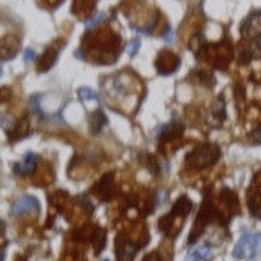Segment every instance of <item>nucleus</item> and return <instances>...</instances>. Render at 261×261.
I'll return each instance as SVG.
<instances>
[{
    "label": "nucleus",
    "instance_id": "423d86ee",
    "mask_svg": "<svg viewBox=\"0 0 261 261\" xmlns=\"http://www.w3.org/2000/svg\"><path fill=\"white\" fill-rule=\"evenodd\" d=\"M93 193L100 197L101 201H111L116 196V186H114V173L108 172L98 179V183L93 188Z\"/></svg>",
    "mask_w": 261,
    "mask_h": 261
},
{
    "label": "nucleus",
    "instance_id": "9b49d317",
    "mask_svg": "<svg viewBox=\"0 0 261 261\" xmlns=\"http://www.w3.org/2000/svg\"><path fill=\"white\" fill-rule=\"evenodd\" d=\"M38 162H39V157L36 154H33V152H28V154L21 159V162L15 163V166H13V172H15L16 175H20V177H30V175L36 170Z\"/></svg>",
    "mask_w": 261,
    "mask_h": 261
},
{
    "label": "nucleus",
    "instance_id": "c756f323",
    "mask_svg": "<svg viewBox=\"0 0 261 261\" xmlns=\"http://www.w3.org/2000/svg\"><path fill=\"white\" fill-rule=\"evenodd\" d=\"M251 57H253V54H251L250 49H242L240 57H238V59H240L242 64H246L248 61H251Z\"/></svg>",
    "mask_w": 261,
    "mask_h": 261
},
{
    "label": "nucleus",
    "instance_id": "1a4fd4ad",
    "mask_svg": "<svg viewBox=\"0 0 261 261\" xmlns=\"http://www.w3.org/2000/svg\"><path fill=\"white\" fill-rule=\"evenodd\" d=\"M184 130V126L181 121H178V118H175L172 123L162 126V128L157 130V136H159V141L163 144V142H168V141H173V139L179 137Z\"/></svg>",
    "mask_w": 261,
    "mask_h": 261
},
{
    "label": "nucleus",
    "instance_id": "b1692460",
    "mask_svg": "<svg viewBox=\"0 0 261 261\" xmlns=\"http://www.w3.org/2000/svg\"><path fill=\"white\" fill-rule=\"evenodd\" d=\"M220 199H222L228 208H237L238 202H237V195L233 191H230L228 188H224L222 191H220Z\"/></svg>",
    "mask_w": 261,
    "mask_h": 261
},
{
    "label": "nucleus",
    "instance_id": "2f4dec72",
    "mask_svg": "<svg viewBox=\"0 0 261 261\" xmlns=\"http://www.w3.org/2000/svg\"><path fill=\"white\" fill-rule=\"evenodd\" d=\"M163 41H166V43H172L173 41V30H172V26H166L165 33H163Z\"/></svg>",
    "mask_w": 261,
    "mask_h": 261
},
{
    "label": "nucleus",
    "instance_id": "c9c22d12",
    "mask_svg": "<svg viewBox=\"0 0 261 261\" xmlns=\"http://www.w3.org/2000/svg\"><path fill=\"white\" fill-rule=\"evenodd\" d=\"M258 46H260V49H261V36L258 38Z\"/></svg>",
    "mask_w": 261,
    "mask_h": 261
},
{
    "label": "nucleus",
    "instance_id": "473e14b6",
    "mask_svg": "<svg viewBox=\"0 0 261 261\" xmlns=\"http://www.w3.org/2000/svg\"><path fill=\"white\" fill-rule=\"evenodd\" d=\"M34 57H36V52L33 51V49H26V51H25V61L26 62H33L34 61Z\"/></svg>",
    "mask_w": 261,
    "mask_h": 261
},
{
    "label": "nucleus",
    "instance_id": "7ed1b4c3",
    "mask_svg": "<svg viewBox=\"0 0 261 261\" xmlns=\"http://www.w3.org/2000/svg\"><path fill=\"white\" fill-rule=\"evenodd\" d=\"M214 217H220V215H217V211L214 209L211 197L204 196V201H202L201 209H199V212H197V217H196V222H195V228L191 230L190 238H188V244H190V245L195 244L197 238L202 235V232L206 230V227L209 226V222ZM220 219H222V217H220Z\"/></svg>",
    "mask_w": 261,
    "mask_h": 261
},
{
    "label": "nucleus",
    "instance_id": "f257e3e1",
    "mask_svg": "<svg viewBox=\"0 0 261 261\" xmlns=\"http://www.w3.org/2000/svg\"><path fill=\"white\" fill-rule=\"evenodd\" d=\"M220 157V148L215 144L202 142L195 147L190 154L186 155V166L190 170H201L214 165Z\"/></svg>",
    "mask_w": 261,
    "mask_h": 261
},
{
    "label": "nucleus",
    "instance_id": "dca6fc26",
    "mask_svg": "<svg viewBox=\"0 0 261 261\" xmlns=\"http://www.w3.org/2000/svg\"><path fill=\"white\" fill-rule=\"evenodd\" d=\"M88 123H90V130H92V134L98 136V134L101 132V129L108 124V118H106V114L103 113L101 110H97V111H93V113L90 114Z\"/></svg>",
    "mask_w": 261,
    "mask_h": 261
},
{
    "label": "nucleus",
    "instance_id": "20e7f679",
    "mask_svg": "<svg viewBox=\"0 0 261 261\" xmlns=\"http://www.w3.org/2000/svg\"><path fill=\"white\" fill-rule=\"evenodd\" d=\"M191 209H193V202L191 199L188 197L186 195H183V196H179L177 201H175V204H173V208L172 211H170L168 214L165 215V217H162L160 219V222H159V228L162 232H168L170 230V226H172V220L173 217H186L188 214L191 212Z\"/></svg>",
    "mask_w": 261,
    "mask_h": 261
},
{
    "label": "nucleus",
    "instance_id": "2eb2a0df",
    "mask_svg": "<svg viewBox=\"0 0 261 261\" xmlns=\"http://www.w3.org/2000/svg\"><path fill=\"white\" fill-rule=\"evenodd\" d=\"M28 128H30V119L26 118H21L18 123L13 124V128L8 130V137H10L12 142H16L20 139H23L28 136Z\"/></svg>",
    "mask_w": 261,
    "mask_h": 261
},
{
    "label": "nucleus",
    "instance_id": "72a5a7b5",
    "mask_svg": "<svg viewBox=\"0 0 261 261\" xmlns=\"http://www.w3.org/2000/svg\"><path fill=\"white\" fill-rule=\"evenodd\" d=\"M144 261H162V258L159 253H148L146 258H144Z\"/></svg>",
    "mask_w": 261,
    "mask_h": 261
},
{
    "label": "nucleus",
    "instance_id": "aec40b11",
    "mask_svg": "<svg viewBox=\"0 0 261 261\" xmlns=\"http://www.w3.org/2000/svg\"><path fill=\"white\" fill-rule=\"evenodd\" d=\"M92 244H93V248H95V253H100L106 245V230L97 227L92 237Z\"/></svg>",
    "mask_w": 261,
    "mask_h": 261
},
{
    "label": "nucleus",
    "instance_id": "9d476101",
    "mask_svg": "<svg viewBox=\"0 0 261 261\" xmlns=\"http://www.w3.org/2000/svg\"><path fill=\"white\" fill-rule=\"evenodd\" d=\"M242 34L245 38H260L261 36V10L255 12L242 25Z\"/></svg>",
    "mask_w": 261,
    "mask_h": 261
},
{
    "label": "nucleus",
    "instance_id": "cd10ccee",
    "mask_svg": "<svg viewBox=\"0 0 261 261\" xmlns=\"http://www.w3.org/2000/svg\"><path fill=\"white\" fill-rule=\"evenodd\" d=\"M196 75H197V77H199V82H201V83H204L206 87H212V85H214V77L209 74V72L199 70Z\"/></svg>",
    "mask_w": 261,
    "mask_h": 261
},
{
    "label": "nucleus",
    "instance_id": "f03ea898",
    "mask_svg": "<svg viewBox=\"0 0 261 261\" xmlns=\"http://www.w3.org/2000/svg\"><path fill=\"white\" fill-rule=\"evenodd\" d=\"M261 250V232H244L233 248V258L237 260H253Z\"/></svg>",
    "mask_w": 261,
    "mask_h": 261
},
{
    "label": "nucleus",
    "instance_id": "c85d7f7f",
    "mask_svg": "<svg viewBox=\"0 0 261 261\" xmlns=\"http://www.w3.org/2000/svg\"><path fill=\"white\" fill-rule=\"evenodd\" d=\"M79 204H82L83 208L88 211V212H93V204H92V202H90L88 196H85V195L79 196Z\"/></svg>",
    "mask_w": 261,
    "mask_h": 261
},
{
    "label": "nucleus",
    "instance_id": "ddd939ff",
    "mask_svg": "<svg viewBox=\"0 0 261 261\" xmlns=\"http://www.w3.org/2000/svg\"><path fill=\"white\" fill-rule=\"evenodd\" d=\"M20 48V39L13 34L3 36L2 43H0V49H2V61H8L10 57H13Z\"/></svg>",
    "mask_w": 261,
    "mask_h": 261
},
{
    "label": "nucleus",
    "instance_id": "39448f33",
    "mask_svg": "<svg viewBox=\"0 0 261 261\" xmlns=\"http://www.w3.org/2000/svg\"><path fill=\"white\" fill-rule=\"evenodd\" d=\"M178 65H179V56H177L172 51H166V49L160 51L155 59V69L160 75L173 74V72H177Z\"/></svg>",
    "mask_w": 261,
    "mask_h": 261
},
{
    "label": "nucleus",
    "instance_id": "f704fd0d",
    "mask_svg": "<svg viewBox=\"0 0 261 261\" xmlns=\"http://www.w3.org/2000/svg\"><path fill=\"white\" fill-rule=\"evenodd\" d=\"M255 186H261V172H258L253 177V188Z\"/></svg>",
    "mask_w": 261,
    "mask_h": 261
},
{
    "label": "nucleus",
    "instance_id": "6ab92c4d",
    "mask_svg": "<svg viewBox=\"0 0 261 261\" xmlns=\"http://www.w3.org/2000/svg\"><path fill=\"white\" fill-rule=\"evenodd\" d=\"M248 208H250V212L255 215V217L261 219V193L256 191L255 188L250 191V196H248Z\"/></svg>",
    "mask_w": 261,
    "mask_h": 261
},
{
    "label": "nucleus",
    "instance_id": "4468645a",
    "mask_svg": "<svg viewBox=\"0 0 261 261\" xmlns=\"http://www.w3.org/2000/svg\"><path fill=\"white\" fill-rule=\"evenodd\" d=\"M211 256H212V245L201 244L188 251L186 261H208Z\"/></svg>",
    "mask_w": 261,
    "mask_h": 261
},
{
    "label": "nucleus",
    "instance_id": "a878e982",
    "mask_svg": "<svg viewBox=\"0 0 261 261\" xmlns=\"http://www.w3.org/2000/svg\"><path fill=\"white\" fill-rule=\"evenodd\" d=\"M105 20H106V13H103V12H100V13H93L92 16L85 20V26H87V30L95 28L97 25L103 23V21H105Z\"/></svg>",
    "mask_w": 261,
    "mask_h": 261
},
{
    "label": "nucleus",
    "instance_id": "4be33fe9",
    "mask_svg": "<svg viewBox=\"0 0 261 261\" xmlns=\"http://www.w3.org/2000/svg\"><path fill=\"white\" fill-rule=\"evenodd\" d=\"M95 8V2H75L72 5V10L77 16H80L82 13H88V15H93L92 10Z\"/></svg>",
    "mask_w": 261,
    "mask_h": 261
},
{
    "label": "nucleus",
    "instance_id": "f3484780",
    "mask_svg": "<svg viewBox=\"0 0 261 261\" xmlns=\"http://www.w3.org/2000/svg\"><path fill=\"white\" fill-rule=\"evenodd\" d=\"M224 119H226V101H224V98L220 97L212 108V113L209 116V121H211V124L217 128V126L224 123Z\"/></svg>",
    "mask_w": 261,
    "mask_h": 261
},
{
    "label": "nucleus",
    "instance_id": "e433bc0d",
    "mask_svg": "<svg viewBox=\"0 0 261 261\" xmlns=\"http://www.w3.org/2000/svg\"><path fill=\"white\" fill-rule=\"evenodd\" d=\"M105 261H108V260H105Z\"/></svg>",
    "mask_w": 261,
    "mask_h": 261
},
{
    "label": "nucleus",
    "instance_id": "7c9ffc66",
    "mask_svg": "<svg viewBox=\"0 0 261 261\" xmlns=\"http://www.w3.org/2000/svg\"><path fill=\"white\" fill-rule=\"evenodd\" d=\"M250 141L253 144H261V126H258V128L250 134Z\"/></svg>",
    "mask_w": 261,
    "mask_h": 261
},
{
    "label": "nucleus",
    "instance_id": "a211bd4d",
    "mask_svg": "<svg viewBox=\"0 0 261 261\" xmlns=\"http://www.w3.org/2000/svg\"><path fill=\"white\" fill-rule=\"evenodd\" d=\"M103 88L108 90L110 95H114V97H124L128 95V90L121 82L119 77H114V79H108L106 82H103Z\"/></svg>",
    "mask_w": 261,
    "mask_h": 261
},
{
    "label": "nucleus",
    "instance_id": "393cba45",
    "mask_svg": "<svg viewBox=\"0 0 261 261\" xmlns=\"http://www.w3.org/2000/svg\"><path fill=\"white\" fill-rule=\"evenodd\" d=\"M41 95H31L28 98V103H30V108H31V111H33L34 114H38V116H41V119H44V114H43V111H41Z\"/></svg>",
    "mask_w": 261,
    "mask_h": 261
},
{
    "label": "nucleus",
    "instance_id": "412c9836",
    "mask_svg": "<svg viewBox=\"0 0 261 261\" xmlns=\"http://www.w3.org/2000/svg\"><path fill=\"white\" fill-rule=\"evenodd\" d=\"M141 162L154 175H160V165H159V160H157V157L150 155V154H144V155H141Z\"/></svg>",
    "mask_w": 261,
    "mask_h": 261
},
{
    "label": "nucleus",
    "instance_id": "f8f14e48",
    "mask_svg": "<svg viewBox=\"0 0 261 261\" xmlns=\"http://www.w3.org/2000/svg\"><path fill=\"white\" fill-rule=\"evenodd\" d=\"M61 48H62V43L57 48L56 46H49L46 51L43 52V56L39 57V62H38V72H41V74H43V72H48L54 64H56Z\"/></svg>",
    "mask_w": 261,
    "mask_h": 261
},
{
    "label": "nucleus",
    "instance_id": "bb28decb",
    "mask_svg": "<svg viewBox=\"0 0 261 261\" xmlns=\"http://www.w3.org/2000/svg\"><path fill=\"white\" fill-rule=\"evenodd\" d=\"M139 48H141V39H139V38H132L128 43V46H126V52H128L130 57H134L137 54Z\"/></svg>",
    "mask_w": 261,
    "mask_h": 261
},
{
    "label": "nucleus",
    "instance_id": "5701e85b",
    "mask_svg": "<svg viewBox=\"0 0 261 261\" xmlns=\"http://www.w3.org/2000/svg\"><path fill=\"white\" fill-rule=\"evenodd\" d=\"M79 98H80V101L85 103V101H98L100 98H98V93L95 92V90H92V88H88V87H82V88H79Z\"/></svg>",
    "mask_w": 261,
    "mask_h": 261
},
{
    "label": "nucleus",
    "instance_id": "6e6552de",
    "mask_svg": "<svg viewBox=\"0 0 261 261\" xmlns=\"http://www.w3.org/2000/svg\"><path fill=\"white\" fill-rule=\"evenodd\" d=\"M139 245H136L134 242L128 240L124 237L116 238V256H118L119 261H132L134 256L137 255Z\"/></svg>",
    "mask_w": 261,
    "mask_h": 261
},
{
    "label": "nucleus",
    "instance_id": "0eeeda50",
    "mask_svg": "<svg viewBox=\"0 0 261 261\" xmlns=\"http://www.w3.org/2000/svg\"><path fill=\"white\" fill-rule=\"evenodd\" d=\"M39 209H41V204H39V201L36 199V197L21 196L20 199H16L15 202H13L10 214L18 217V215L26 214V212H39Z\"/></svg>",
    "mask_w": 261,
    "mask_h": 261
}]
</instances>
